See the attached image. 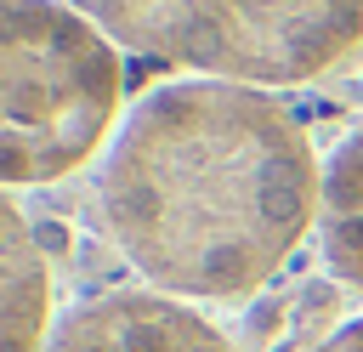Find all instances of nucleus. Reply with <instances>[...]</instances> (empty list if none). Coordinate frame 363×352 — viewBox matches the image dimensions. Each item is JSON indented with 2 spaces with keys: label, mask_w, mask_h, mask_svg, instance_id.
Masks as SVG:
<instances>
[{
  "label": "nucleus",
  "mask_w": 363,
  "mask_h": 352,
  "mask_svg": "<svg viewBox=\"0 0 363 352\" xmlns=\"http://www.w3.org/2000/svg\"><path fill=\"white\" fill-rule=\"evenodd\" d=\"M312 352H363V318H352V324H340L335 335H323Z\"/></svg>",
  "instance_id": "nucleus-7"
},
{
  "label": "nucleus",
  "mask_w": 363,
  "mask_h": 352,
  "mask_svg": "<svg viewBox=\"0 0 363 352\" xmlns=\"http://www.w3.org/2000/svg\"><path fill=\"white\" fill-rule=\"evenodd\" d=\"M119 51L182 79L306 85L363 45V0H68Z\"/></svg>",
  "instance_id": "nucleus-2"
},
{
  "label": "nucleus",
  "mask_w": 363,
  "mask_h": 352,
  "mask_svg": "<svg viewBox=\"0 0 363 352\" xmlns=\"http://www.w3.org/2000/svg\"><path fill=\"white\" fill-rule=\"evenodd\" d=\"M51 267L23 221V210L0 193V352H40L51 335Z\"/></svg>",
  "instance_id": "nucleus-5"
},
{
  "label": "nucleus",
  "mask_w": 363,
  "mask_h": 352,
  "mask_svg": "<svg viewBox=\"0 0 363 352\" xmlns=\"http://www.w3.org/2000/svg\"><path fill=\"white\" fill-rule=\"evenodd\" d=\"M119 45L68 0H0V193L74 176L119 114Z\"/></svg>",
  "instance_id": "nucleus-3"
},
{
  "label": "nucleus",
  "mask_w": 363,
  "mask_h": 352,
  "mask_svg": "<svg viewBox=\"0 0 363 352\" xmlns=\"http://www.w3.org/2000/svg\"><path fill=\"white\" fill-rule=\"evenodd\" d=\"M318 244L329 273L363 295V125L335 142L318 187Z\"/></svg>",
  "instance_id": "nucleus-6"
},
{
  "label": "nucleus",
  "mask_w": 363,
  "mask_h": 352,
  "mask_svg": "<svg viewBox=\"0 0 363 352\" xmlns=\"http://www.w3.org/2000/svg\"><path fill=\"white\" fill-rule=\"evenodd\" d=\"M40 352H238L199 307L159 290H102L68 307Z\"/></svg>",
  "instance_id": "nucleus-4"
},
{
  "label": "nucleus",
  "mask_w": 363,
  "mask_h": 352,
  "mask_svg": "<svg viewBox=\"0 0 363 352\" xmlns=\"http://www.w3.org/2000/svg\"><path fill=\"white\" fill-rule=\"evenodd\" d=\"M318 187L312 142L272 91L176 79L108 142L102 221L142 290L244 301L318 227Z\"/></svg>",
  "instance_id": "nucleus-1"
}]
</instances>
